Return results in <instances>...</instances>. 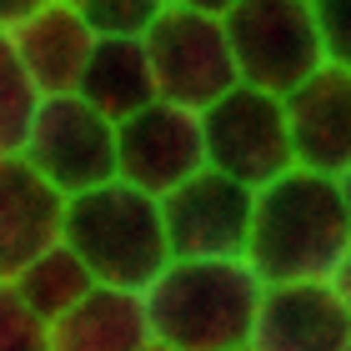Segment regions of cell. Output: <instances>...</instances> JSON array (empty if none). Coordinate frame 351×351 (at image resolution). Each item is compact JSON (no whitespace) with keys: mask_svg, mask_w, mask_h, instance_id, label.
<instances>
[{"mask_svg":"<svg viewBox=\"0 0 351 351\" xmlns=\"http://www.w3.org/2000/svg\"><path fill=\"white\" fill-rule=\"evenodd\" d=\"M351 251V216L337 176L286 171L256 191L246 261L266 286L286 281H331Z\"/></svg>","mask_w":351,"mask_h":351,"instance_id":"obj_1","label":"cell"},{"mask_svg":"<svg viewBox=\"0 0 351 351\" xmlns=\"http://www.w3.org/2000/svg\"><path fill=\"white\" fill-rule=\"evenodd\" d=\"M266 281L251 261H166L146 301L151 341L176 351H241L256 326Z\"/></svg>","mask_w":351,"mask_h":351,"instance_id":"obj_2","label":"cell"},{"mask_svg":"<svg viewBox=\"0 0 351 351\" xmlns=\"http://www.w3.org/2000/svg\"><path fill=\"white\" fill-rule=\"evenodd\" d=\"M60 241L86 261L95 286L116 291H146L171 261L161 201L131 181H106L86 196H71Z\"/></svg>","mask_w":351,"mask_h":351,"instance_id":"obj_3","label":"cell"},{"mask_svg":"<svg viewBox=\"0 0 351 351\" xmlns=\"http://www.w3.org/2000/svg\"><path fill=\"white\" fill-rule=\"evenodd\" d=\"M241 86L266 95H291L326 66L311 0H241L221 15Z\"/></svg>","mask_w":351,"mask_h":351,"instance_id":"obj_4","label":"cell"},{"mask_svg":"<svg viewBox=\"0 0 351 351\" xmlns=\"http://www.w3.org/2000/svg\"><path fill=\"white\" fill-rule=\"evenodd\" d=\"M201 136H206V166L241 181L246 191H261L281 181L286 171H296L286 101L256 86H231L221 101L206 106Z\"/></svg>","mask_w":351,"mask_h":351,"instance_id":"obj_5","label":"cell"},{"mask_svg":"<svg viewBox=\"0 0 351 351\" xmlns=\"http://www.w3.org/2000/svg\"><path fill=\"white\" fill-rule=\"evenodd\" d=\"M21 156L66 201L86 196V191L116 181V121H106L81 95H45Z\"/></svg>","mask_w":351,"mask_h":351,"instance_id":"obj_6","label":"cell"},{"mask_svg":"<svg viewBox=\"0 0 351 351\" xmlns=\"http://www.w3.org/2000/svg\"><path fill=\"white\" fill-rule=\"evenodd\" d=\"M141 40H146L161 101H176L186 110H206L231 86H241L221 15H196V10H171L166 5V15Z\"/></svg>","mask_w":351,"mask_h":351,"instance_id":"obj_7","label":"cell"},{"mask_svg":"<svg viewBox=\"0 0 351 351\" xmlns=\"http://www.w3.org/2000/svg\"><path fill=\"white\" fill-rule=\"evenodd\" d=\"M251 211H256V191L206 166L171 196H161L171 261H246Z\"/></svg>","mask_w":351,"mask_h":351,"instance_id":"obj_8","label":"cell"},{"mask_svg":"<svg viewBox=\"0 0 351 351\" xmlns=\"http://www.w3.org/2000/svg\"><path fill=\"white\" fill-rule=\"evenodd\" d=\"M201 171H206L201 110H186L176 101H151L146 110L116 125V181H131L136 191L161 201Z\"/></svg>","mask_w":351,"mask_h":351,"instance_id":"obj_9","label":"cell"},{"mask_svg":"<svg viewBox=\"0 0 351 351\" xmlns=\"http://www.w3.org/2000/svg\"><path fill=\"white\" fill-rule=\"evenodd\" d=\"M351 346V316L331 281H286L266 286L256 326L246 351H346Z\"/></svg>","mask_w":351,"mask_h":351,"instance_id":"obj_10","label":"cell"},{"mask_svg":"<svg viewBox=\"0 0 351 351\" xmlns=\"http://www.w3.org/2000/svg\"><path fill=\"white\" fill-rule=\"evenodd\" d=\"M281 101L296 166L316 176H341L351 166V71L322 66Z\"/></svg>","mask_w":351,"mask_h":351,"instance_id":"obj_11","label":"cell"},{"mask_svg":"<svg viewBox=\"0 0 351 351\" xmlns=\"http://www.w3.org/2000/svg\"><path fill=\"white\" fill-rule=\"evenodd\" d=\"M66 226V196L30 171L25 156H0V281L51 251Z\"/></svg>","mask_w":351,"mask_h":351,"instance_id":"obj_12","label":"cell"},{"mask_svg":"<svg viewBox=\"0 0 351 351\" xmlns=\"http://www.w3.org/2000/svg\"><path fill=\"white\" fill-rule=\"evenodd\" d=\"M10 45L40 95H75L81 71L95 51V30L66 0H51L36 15H25L21 25H10Z\"/></svg>","mask_w":351,"mask_h":351,"instance_id":"obj_13","label":"cell"},{"mask_svg":"<svg viewBox=\"0 0 351 351\" xmlns=\"http://www.w3.org/2000/svg\"><path fill=\"white\" fill-rule=\"evenodd\" d=\"M86 106H95L106 121H125L136 110H146L151 101H161L156 90V75H151V56H146V40L136 36H95V51L81 71V86H75Z\"/></svg>","mask_w":351,"mask_h":351,"instance_id":"obj_14","label":"cell"},{"mask_svg":"<svg viewBox=\"0 0 351 351\" xmlns=\"http://www.w3.org/2000/svg\"><path fill=\"white\" fill-rule=\"evenodd\" d=\"M151 346L146 301L141 291L95 286L66 316L51 322V351H141Z\"/></svg>","mask_w":351,"mask_h":351,"instance_id":"obj_15","label":"cell"},{"mask_svg":"<svg viewBox=\"0 0 351 351\" xmlns=\"http://www.w3.org/2000/svg\"><path fill=\"white\" fill-rule=\"evenodd\" d=\"M10 286L21 291L25 306L36 311L45 326H51L56 316H66L75 301H86V296L95 291V276L86 271V261L75 256L66 241H56L51 251H40V256L30 261L21 276H10Z\"/></svg>","mask_w":351,"mask_h":351,"instance_id":"obj_16","label":"cell"},{"mask_svg":"<svg viewBox=\"0 0 351 351\" xmlns=\"http://www.w3.org/2000/svg\"><path fill=\"white\" fill-rule=\"evenodd\" d=\"M40 101L45 95L25 75L21 56H15V45H10V30H0V156H21Z\"/></svg>","mask_w":351,"mask_h":351,"instance_id":"obj_17","label":"cell"},{"mask_svg":"<svg viewBox=\"0 0 351 351\" xmlns=\"http://www.w3.org/2000/svg\"><path fill=\"white\" fill-rule=\"evenodd\" d=\"M95 36H146L166 15V0H66Z\"/></svg>","mask_w":351,"mask_h":351,"instance_id":"obj_18","label":"cell"},{"mask_svg":"<svg viewBox=\"0 0 351 351\" xmlns=\"http://www.w3.org/2000/svg\"><path fill=\"white\" fill-rule=\"evenodd\" d=\"M0 351H51V326L25 306L10 281H0Z\"/></svg>","mask_w":351,"mask_h":351,"instance_id":"obj_19","label":"cell"},{"mask_svg":"<svg viewBox=\"0 0 351 351\" xmlns=\"http://www.w3.org/2000/svg\"><path fill=\"white\" fill-rule=\"evenodd\" d=\"M316 30H322L326 66L351 71V0H311Z\"/></svg>","mask_w":351,"mask_h":351,"instance_id":"obj_20","label":"cell"},{"mask_svg":"<svg viewBox=\"0 0 351 351\" xmlns=\"http://www.w3.org/2000/svg\"><path fill=\"white\" fill-rule=\"evenodd\" d=\"M40 5H51V0H0V30H10V25H21L25 15H36Z\"/></svg>","mask_w":351,"mask_h":351,"instance_id":"obj_21","label":"cell"},{"mask_svg":"<svg viewBox=\"0 0 351 351\" xmlns=\"http://www.w3.org/2000/svg\"><path fill=\"white\" fill-rule=\"evenodd\" d=\"M171 10H196V15H226L231 5H241V0H166Z\"/></svg>","mask_w":351,"mask_h":351,"instance_id":"obj_22","label":"cell"},{"mask_svg":"<svg viewBox=\"0 0 351 351\" xmlns=\"http://www.w3.org/2000/svg\"><path fill=\"white\" fill-rule=\"evenodd\" d=\"M331 291L341 296V306H346V316H351V251L341 256V266H337V276H331Z\"/></svg>","mask_w":351,"mask_h":351,"instance_id":"obj_23","label":"cell"},{"mask_svg":"<svg viewBox=\"0 0 351 351\" xmlns=\"http://www.w3.org/2000/svg\"><path fill=\"white\" fill-rule=\"evenodd\" d=\"M337 186H341V201H346V216H351V166L337 176Z\"/></svg>","mask_w":351,"mask_h":351,"instance_id":"obj_24","label":"cell"},{"mask_svg":"<svg viewBox=\"0 0 351 351\" xmlns=\"http://www.w3.org/2000/svg\"><path fill=\"white\" fill-rule=\"evenodd\" d=\"M141 351H176V346H161V341H151V346H141Z\"/></svg>","mask_w":351,"mask_h":351,"instance_id":"obj_25","label":"cell"},{"mask_svg":"<svg viewBox=\"0 0 351 351\" xmlns=\"http://www.w3.org/2000/svg\"><path fill=\"white\" fill-rule=\"evenodd\" d=\"M346 351H351V346H346Z\"/></svg>","mask_w":351,"mask_h":351,"instance_id":"obj_26","label":"cell"},{"mask_svg":"<svg viewBox=\"0 0 351 351\" xmlns=\"http://www.w3.org/2000/svg\"><path fill=\"white\" fill-rule=\"evenodd\" d=\"M241 351H246V346H241Z\"/></svg>","mask_w":351,"mask_h":351,"instance_id":"obj_27","label":"cell"}]
</instances>
